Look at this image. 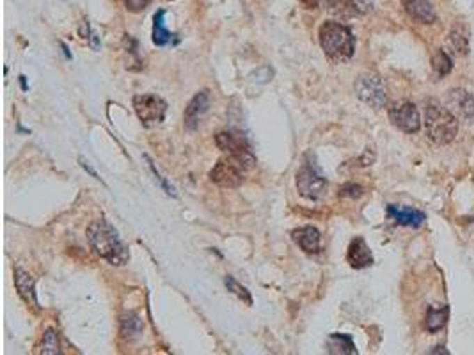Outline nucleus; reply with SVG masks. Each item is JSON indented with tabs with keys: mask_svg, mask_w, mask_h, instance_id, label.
Returning a JSON list of instances; mask_svg holds the SVG:
<instances>
[{
	"mask_svg": "<svg viewBox=\"0 0 474 355\" xmlns=\"http://www.w3.org/2000/svg\"><path fill=\"white\" fill-rule=\"evenodd\" d=\"M87 240L96 256L107 260L111 265L123 267L128 263V247L121 242L118 231L105 219H98L87 228Z\"/></svg>",
	"mask_w": 474,
	"mask_h": 355,
	"instance_id": "nucleus-1",
	"label": "nucleus"
},
{
	"mask_svg": "<svg viewBox=\"0 0 474 355\" xmlns=\"http://www.w3.org/2000/svg\"><path fill=\"white\" fill-rule=\"evenodd\" d=\"M320 45L325 56L334 63H347L352 59L356 40L352 31L338 22H325L320 27Z\"/></svg>",
	"mask_w": 474,
	"mask_h": 355,
	"instance_id": "nucleus-2",
	"label": "nucleus"
},
{
	"mask_svg": "<svg viewBox=\"0 0 474 355\" xmlns=\"http://www.w3.org/2000/svg\"><path fill=\"white\" fill-rule=\"evenodd\" d=\"M425 127H427V135L432 142L439 146H446L457 137L459 119L455 118L448 106L439 105L437 102H430L425 111Z\"/></svg>",
	"mask_w": 474,
	"mask_h": 355,
	"instance_id": "nucleus-3",
	"label": "nucleus"
},
{
	"mask_svg": "<svg viewBox=\"0 0 474 355\" xmlns=\"http://www.w3.org/2000/svg\"><path fill=\"white\" fill-rule=\"evenodd\" d=\"M327 178L320 173L315 162L306 160L302 167L297 173V189L301 192L302 198L311 199V201H320L327 194Z\"/></svg>",
	"mask_w": 474,
	"mask_h": 355,
	"instance_id": "nucleus-4",
	"label": "nucleus"
},
{
	"mask_svg": "<svg viewBox=\"0 0 474 355\" xmlns=\"http://www.w3.org/2000/svg\"><path fill=\"white\" fill-rule=\"evenodd\" d=\"M215 144L219 150L228 153V157L235 160L242 169H253L256 166V157L242 135L233 134V132H221L215 135Z\"/></svg>",
	"mask_w": 474,
	"mask_h": 355,
	"instance_id": "nucleus-5",
	"label": "nucleus"
},
{
	"mask_svg": "<svg viewBox=\"0 0 474 355\" xmlns=\"http://www.w3.org/2000/svg\"><path fill=\"white\" fill-rule=\"evenodd\" d=\"M134 109L137 118L146 127H155L166 119L167 103L160 96L155 95H137L134 96Z\"/></svg>",
	"mask_w": 474,
	"mask_h": 355,
	"instance_id": "nucleus-6",
	"label": "nucleus"
},
{
	"mask_svg": "<svg viewBox=\"0 0 474 355\" xmlns=\"http://www.w3.org/2000/svg\"><path fill=\"white\" fill-rule=\"evenodd\" d=\"M389 119L398 130L405 134H416L421 128V116L411 102H398L389 106Z\"/></svg>",
	"mask_w": 474,
	"mask_h": 355,
	"instance_id": "nucleus-7",
	"label": "nucleus"
},
{
	"mask_svg": "<svg viewBox=\"0 0 474 355\" xmlns=\"http://www.w3.org/2000/svg\"><path fill=\"white\" fill-rule=\"evenodd\" d=\"M356 93L364 103L380 109L388 102V93L380 77L377 75H361L356 82Z\"/></svg>",
	"mask_w": 474,
	"mask_h": 355,
	"instance_id": "nucleus-8",
	"label": "nucleus"
},
{
	"mask_svg": "<svg viewBox=\"0 0 474 355\" xmlns=\"http://www.w3.org/2000/svg\"><path fill=\"white\" fill-rule=\"evenodd\" d=\"M210 180L226 189H237L244 183V174H242V167L228 157V160L221 158L214 169L210 171Z\"/></svg>",
	"mask_w": 474,
	"mask_h": 355,
	"instance_id": "nucleus-9",
	"label": "nucleus"
},
{
	"mask_svg": "<svg viewBox=\"0 0 474 355\" xmlns=\"http://www.w3.org/2000/svg\"><path fill=\"white\" fill-rule=\"evenodd\" d=\"M446 106L460 121H474V96L467 93L466 89H451L448 93Z\"/></svg>",
	"mask_w": 474,
	"mask_h": 355,
	"instance_id": "nucleus-10",
	"label": "nucleus"
},
{
	"mask_svg": "<svg viewBox=\"0 0 474 355\" xmlns=\"http://www.w3.org/2000/svg\"><path fill=\"white\" fill-rule=\"evenodd\" d=\"M327 11L341 20H350L356 16L372 11L370 0H327Z\"/></svg>",
	"mask_w": 474,
	"mask_h": 355,
	"instance_id": "nucleus-11",
	"label": "nucleus"
},
{
	"mask_svg": "<svg viewBox=\"0 0 474 355\" xmlns=\"http://www.w3.org/2000/svg\"><path fill=\"white\" fill-rule=\"evenodd\" d=\"M210 98L208 91H199L194 98L190 100L189 105L185 109V116H183V125L189 132H194L199 127L203 116L208 112Z\"/></svg>",
	"mask_w": 474,
	"mask_h": 355,
	"instance_id": "nucleus-12",
	"label": "nucleus"
},
{
	"mask_svg": "<svg viewBox=\"0 0 474 355\" xmlns=\"http://www.w3.org/2000/svg\"><path fill=\"white\" fill-rule=\"evenodd\" d=\"M403 8L412 20L423 25H432L437 22V13L430 0H402Z\"/></svg>",
	"mask_w": 474,
	"mask_h": 355,
	"instance_id": "nucleus-13",
	"label": "nucleus"
},
{
	"mask_svg": "<svg viewBox=\"0 0 474 355\" xmlns=\"http://www.w3.org/2000/svg\"><path fill=\"white\" fill-rule=\"evenodd\" d=\"M347 260L352 269L363 270L373 265V254L363 238H354L350 245H348Z\"/></svg>",
	"mask_w": 474,
	"mask_h": 355,
	"instance_id": "nucleus-14",
	"label": "nucleus"
},
{
	"mask_svg": "<svg viewBox=\"0 0 474 355\" xmlns=\"http://www.w3.org/2000/svg\"><path fill=\"white\" fill-rule=\"evenodd\" d=\"M15 286L18 290V295L24 299L27 306H31L34 311H40V304H38L36 297V284L32 279L31 274H27L22 269H15Z\"/></svg>",
	"mask_w": 474,
	"mask_h": 355,
	"instance_id": "nucleus-15",
	"label": "nucleus"
},
{
	"mask_svg": "<svg viewBox=\"0 0 474 355\" xmlns=\"http://www.w3.org/2000/svg\"><path fill=\"white\" fill-rule=\"evenodd\" d=\"M293 242L308 254L320 253V231L315 226H302V228L293 229Z\"/></svg>",
	"mask_w": 474,
	"mask_h": 355,
	"instance_id": "nucleus-16",
	"label": "nucleus"
},
{
	"mask_svg": "<svg viewBox=\"0 0 474 355\" xmlns=\"http://www.w3.org/2000/svg\"><path fill=\"white\" fill-rule=\"evenodd\" d=\"M388 217L391 221H395L396 224L400 226H409V228H419L423 224L427 215L423 212L414 208H407V206H396V205H389L388 206Z\"/></svg>",
	"mask_w": 474,
	"mask_h": 355,
	"instance_id": "nucleus-17",
	"label": "nucleus"
},
{
	"mask_svg": "<svg viewBox=\"0 0 474 355\" xmlns=\"http://www.w3.org/2000/svg\"><path fill=\"white\" fill-rule=\"evenodd\" d=\"M448 43H450V47L453 48L457 56H467V52H469V29H467V25H453L450 38H448Z\"/></svg>",
	"mask_w": 474,
	"mask_h": 355,
	"instance_id": "nucleus-18",
	"label": "nucleus"
},
{
	"mask_svg": "<svg viewBox=\"0 0 474 355\" xmlns=\"http://www.w3.org/2000/svg\"><path fill=\"white\" fill-rule=\"evenodd\" d=\"M327 352H329V354L348 355V354H357V348H356V343H354V340H352V336L334 332V334L329 336Z\"/></svg>",
	"mask_w": 474,
	"mask_h": 355,
	"instance_id": "nucleus-19",
	"label": "nucleus"
},
{
	"mask_svg": "<svg viewBox=\"0 0 474 355\" xmlns=\"http://www.w3.org/2000/svg\"><path fill=\"white\" fill-rule=\"evenodd\" d=\"M164 16H166V11H164V9L157 11L153 16V43L157 45V47H166V45L173 43L174 36H176L166 29V25H164L166 24V22H164Z\"/></svg>",
	"mask_w": 474,
	"mask_h": 355,
	"instance_id": "nucleus-20",
	"label": "nucleus"
},
{
	"mask_svg": "<svg viewBox=\"0 0 474 355\" xmlns=\"http://www.w3.org/2000/svg\"><path fill=\"white\" fill-rule=\"evenodd\" d=\"M448 316H450V308H448V306L428 308L427 318H425V327L430 332L443 331L448 324Z\"/></svg>",
	"mask_w": 474,
	"mask_h": 355,
	"instance_id": "nucleus-21",
	"label": "nucleus"
},
{
	"mask_svg": "<svg viewBox=\"0 0 474 355\" xmlns=\"http://www.w3.org/2000/svg\"><path fill=\"white\" fill-rule=\"evenodd\" d=\"M141 331H143V324H141V320H139L137 315L128 313V315L121 316V334L125 336V338L134 340V338H137V336L141 334Z\"/></svg>",
	"mask_w": 474,
	"mask_h": 355,
	"instance_id": "nucleus-22",
	"label": "nucleus"
},
{
	"mask_svg": "<svg viewBox=\"0 0 474 355\" xmlns=\"http://www.w3.org/2000/svg\"><path fill=\"white\" fill-rule=\"evenodd\" d=\"M432 68L437 73V77H446L453 70V61L444 50H437L434 54V59H432Z\"/></svg>",
	"mask_w": 474,
	"mask_h": 355,
	"instance_id": "nucleus-23",
	"label": "nucleus"
},
{
	"mask_svg": "<svg viewBox=\"0 0 474 355\" xmlns=\"http://www.w3.org/2000/svg\"><path fill=\"white\" fill-rule=\"evenodd\" d=\"M224 284H226V288L230 290V292L233 293V295H237L240 300H244L245 304L253 306V297H251V292L247 288H245V286H242V284L238 283V281H235V277L226 276Z\"/></svg>",
	"mask_w": 474,
	"mask_h": 355,
	"instance_id": "nucleus-24",
	"label": "nucleus"
},
{
	"mask_svg": "<svg viewBox=\"0 0 474 355\" xmlns=\"http://www.w3.org/2000/svg\"><path fill=\"white\" fill-rule=\"evenodd\" d=\"M40 352L41 354H61L59 348V338H57L56 331L54 329H47L43 334V340H41L40 345Z\"/></svg>",
	"mask_w": 474,
	"mask_h": 355,
	"instance_id": "nucleus-25",
	"label": "nucleus"
},
{
	"mask_svg": "<svg viewBox=\"0 0 474 355\" xmlns=\"http://www.w3.org/2000/svg\"><path fill=\"white\" fill-rule=\"evenodd\" d=\"M363 194H364L363 187L356 185V183H345V185L340 189V196H341V198L359 199L361 196H363Z\"/></svg>",
	"mask_w": 474,
	"mask_h": 355,
	"instance_id": "nucleus-26",
	"label": "nucleus"
},
{
	"mask_svg": "<svg viewBox=\"0 0 474 355\" xmlns=\"http://www.w3.org/2000/svg\"><path fill=\"white\" fill-rule=\"evenodd\" d=\"M123 2H125V6H127L128 11L141 13V11H144V9H146L148 6L153 2V0H123Z\"/></svg>",
	"mask_w": 474,
	"mask_h": 355,
	"instance_id": "nucleus-27",
	"label": "nucleus"
},
{
	"mask_svg": "<svg viewBox=\"0 0 474 355\" xmlns=\"http://www.w3.org/2000/svg\"><path fill=\"white\" fill-rule=\"evenodd\" d=\"M301 2L306 6V8L311 9V8H316V6H318V2H320V0H301Z\"/></svg>",
	"mask_w": 474,
	"mask_h": 355,
	"instance_id": "nucleus-28",
	"label": "nucleus"
},
{
	"mask_svg": "<svg viewBox=\"0 0 474 355\" xmlns=\"http://www.w3.org/2000/svg\"><path fill=\"white\" fill-rule=\"evenodd\" d=\"M430 354H450L444 347H437L435 350H430Z\"/></svg>",
	"mask_w": 474,
	"mask_h": 355,
	"instance_id": "nucleus-29",
	"label": "nucleus"
}]
</instances>
